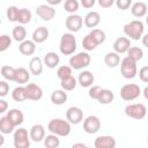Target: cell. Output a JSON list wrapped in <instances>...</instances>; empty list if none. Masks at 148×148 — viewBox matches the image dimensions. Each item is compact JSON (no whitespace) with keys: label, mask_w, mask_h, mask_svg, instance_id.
Instances as JSON below:
<instances>
[{"label":"cell","mask_w":148,"mask_h":148,"mask_svg":"<svg viewBox=\"0 0 148 148\" xmlns=\"http://www.w3.org/2000/svg\"><path fill=\"white\" fill-rule=\"evenodd\" d=\"M76 38L73 32H66L61 36L59 43V50L64 56H71L76 51Z\"/></svg>","instance_id":"obj_3"},{"label":"cell","mask_w":148,"mask_h":148,"mask_svg":"<svg viewBox=\"0 0 148 148\" xmlns=\"http://www.w3.org/2000/svg\"><path fill=\"white\" fill-rule=\"evenodd\" d=\"M66 119L71 124L77 125L83 120V111L79 106H71L66 111Z\"/></svg>","instance_id":"obj_11"},{"label":"cell","mask_w":148,"mask_h":148,"mask_svg":"<svg viewBox=\"0 0 148 148\" xmlns=\"http://www.w3.org/2000/svg\"><path fill=\"white\" fill-rule=\"evenodd\" d=\"M99 23H101V15L98 12L92 10V12H89L84 16V25L87 28H90V29L96 28Z\"/></svg>","instance_id":"obj_19"},{"label":"cell","mask_w":148,"mask_h":148,"mask_svg":"<svg viewBox=\"0 0 148 148\" xmlns=\"http://www.w3.org/2000/svg\"><path fill=\"white\" fill-rule=\"evenodd\" d=\"M18 10L20 8H17L16 6H9L7 8L6 15L9 22H17V16H18Z\"/></svg>","instance_id":"obj_39"},{"label":"cell","mask_w":148,"mask_h":148,"mask_svg":"<svg viewBox=\"0 0 148 148\" xmlns=\"http://www.w3.org/2000/svg\"><path fill=\"white\" fill-rule=\"evenodd\" d=\"M147 12H148L147 5L143 1H136V2L132 3V6H131V13L136 18H141V17L146 16Z\"/></svg>","instance_id":"obj_17"},{"label":"cell","mask_w":148,"mask_h":148,"mask_svg":"<svg viewBox=\"0 0 148 148\" xmlns=\"http://www.w3.org/2000/svg\"><path fill=\"white\" fill-rule=\"evenodd\" d=\"M147 143H148V139H147Z\"/></svg>","instance_id":"obj_56"},{"label":"cell","mask_w":148,"mask_h":148,"mask_svg":"<svg viewBox=\"0 0 148 148\" xmlns=\"http://www.w3.org/2000/svg\"><path fill=\"white\" fill-rule=\"evenodd\" d=\"M18 51L23 56H32L36 51V43L30 39H25L20 43L18 45Z\"/></svg>","instance_id":"obj_20"},{"label":"cell","mask_w":148,"mask_h":148,"mask_svg":"<svg viewBox=\"0 0 148 148\" xmlns=\"http://www.w3.org/2000/svg\"><path fill=\"white\" fill-rule=\"evenodd\" d=\"M47 130L51 133L57 134L58 136H68L72 131L71 123L68 120H64L60 118L51 119L47 124Z\"/></svg>","instance_id":"obj_1"},{"label":"cell","mask_w":148,"mask_h":148,"mask_svg":"<svg viewBox=\"0 0 148 148\" xmlns=\"http://www.w3.org/2000/svg\"><path fill=\"white\" fill-rule=\"evenodd\" d=\"M43 62L49 68H56L59 65V62H60V58H59V56L56 52L51 51V52H47V53L44 54Z\"/></svg>","instance_id":"obj_24"},{"label":"cell","mask_w":148,"mask_h":148,"mask_svg":"<svg viewBox=\"0 0 148 148\" xmlns=\"http://www.w3.org/2000/svg\"><path fill=\"white\" fill-rule=\"evenodd\" d=\"M141 42H142L143 46L148 47V34H145V35L142 36V38H141Z\"/></svg>","instance_id":"obj_50"},{"label":"cell","mask_w":148,"mask_h":148,"mask_svg":"<svg viewBox=\"0 0 148 148\" xmlns=\"http://www.w3.org/2000/svg\"><path fill=\"white\" fill-rule=\"evenodd\" d=\"M50 98H51V102H52L54 105H62V104H65V103L67 102L68 96H67L66 90H64V89H58V90H53V91H52Z\"/></svg>","instance_id":"obj_22"},{"label":"cell","mask_w":148,"mask_h":148,"mask_svg":"<svg viewBox=\"0 0 148 148\" xmlns=\"http://www.w3.org/2000/svg\"><path fill=\"white\" fill-rule=\"evenodd\" d=\"M101 128V120L96 116H88L83 120V131L88 134L97 133Z\"/></svg>","instance_id":"obj_10"},{"label":"cell","mask_w":148,"mask_h":148,"mask_svg":"<svg viewBox=\"0 0 148 148\" xmlns=\"http://www.w3.org/2000/svg\"><path fill=\"white\" fill-rule=\"evenodd\" d=\"M76 147H87V145H84V143H74L73 145V148H76Z\"/></svg>","instance_id":"obj_53"},{"label":"cell","mask_w":148,"mask_h":148,"mask_svg":"<svg viewBox=\"0 0 148 148\" xmlns=\"http://www.w3.org/2000/svg\"><path fill=\"white\" fill-rule=\"evenodd\" d=\"M113 99H114V94H113V91L110 90V89H104V88H102V90H101V92H99V95H98V98H97L98 103L106 105V104H110Z\"/></svg>","instance_id":"obj_28"},{"label":"cell","mask_w":148,"mask_h":148,"mask_svg":"<svg viewBox=\"0 0 148 148\" xmlns=\"http://www.w3.org/2000/svg\"><path fill=\"white\" fill-rule=\"evenodd\" d=\"M12 36H13V39L16 40V42H23L25 40V37H27V30L25 28L23 27V24H20V25H16L13 28V31H12Z\"/></svg>","instance_id":"obj_30"},{"label":"cell","mask_w":148,"mask_h":148,"mask_svg":"<svg viewBox=\"0 0 148 148\" xmlns=\"http://www.w3.org/2000/svg\"><path fill=\"white\" fill-rule=\"evenodd\" d=\"M139 77L142 82L148 83V66H143L139 69Z\"/></svg>","instance_id":"obj_45"},{"label":"cell","mask_w":148,"mask_h":148,"mask_svg":"<svg viewBox=\"0 0 148 148\" xmlns=\"http://www.w3.org/2000/svg\"><path fill=\"white\" fill-rule=\"evenodd\" d=\"M127 57L132 58V59L135 60V61H139V60H141L142 57H143V51H142V49L139 47V46H131L130 50L127 51Z\"/></svg>","instance_id":"obj_37"},{"label":"cell","mask_w":148,"mask_h":148,"mask_svg":"<svg viewBox=\"0 0 148 148\" xmlns=\"http://www.w3.org/2000/svg\"><path fill=\"white\" fill-rule=\"evenodd\" d=\"M36 14L43 21H51L56 16V9L51 5H39L36 8Z\"/></svg>","instance_id":"obj_12"},{"label":"cell","mask_w":148,"mask_h":148,"mask_svg":"<svg viewBox=\"0 0 148 148\" xmlns=\"http://www.w3.org/2000/svg\"><path fill=\"white\" fill-rule=\"evenodd\" d=\"M62 0H46L47 5H51V6H57V5H60Z\"/></svg>","instance_id":"obj_51"},{"label":"cell","mask_w":148,"mask_h":148,"mask_svg":"<svg viewBox=\"0 0 148 148\" xmlns=\"http://www.w3.org/2000/svg\"><path fill=\"white\" fill-rule=\"evenodd\" d=\"M7 108H8V104L5 99H0V113H3L7 111Z\"/></svg>","instance_id":"obj_49"},{"label":"cell","mask_w":148,"mask_h":148,"mask_svg":"<svg viewBox=\"0 0 148 148\" xmlns=\"http://www.w3.org/2000/svg\"><path fill=\"white\" fill-rule=\"evenodd\" d=\"M104 64L110 67V68H114L120 64V56L117 52H108L104 56Z\"/></svg>","instance_id":"obj_26"},{"label":"cell","mask_w":148,"mask_h":148,"mask_svg":"<svg viewBox=\"0 0 148 148\" xmlns=\"http://www.w3.org/2000/svg\"><path fill=\"white\" fill-rule=\"evenodd\" d=\"M3 145V138H2V135L0 136V146H2Z\"/></svg>","instance_id":"obj_54"},{"label":"cell","mask_w":148,"mask_h":148,"mask_svg":"<svg viewBox=\"0 0 148 148\" xmlns=\"http://www.w3.org/2000/svg\"><path fill=\"white\" fill-rule=\"evenodd\" d=\"M29 80H30V73L28 72L27 68H24V67L16 68L14 82H16L18 84H25V83H28Z\"/></svg>","instance_id":"obj_27"},{"label":"cell","mask_w":148,"mask_h":148,"mask_svg":"<svg viewBox=\"0 0 148 148\" xmlns=\"http://www.w3.org/2000/svg\"><path fill=\"white\" fill-rule=\"evenodd\" d=\"M125 114L130 118L141 120L146 117L147 114V108L142 103H136V104H128L125 108Z\"/></svg>","instance_id":"obj_8"},{"label":"cell","mask_w":148,"mask_h":148,"mask_svg":"<svg viewBox=\"0 0 148 148\" xmlns=\"http://www.w3.org/2000/svg\"><path fill=\"white\" fill-rule=\"evenodd\" d=\"M94 81H95V76H94V74L90 71H83V72H81L79 74L77 82H79V84L82 88L91 87L92 83H94Z\"/></svg>","instance_id":"obj_18"},{"label":"cell","mask_w":148,"mask_h":148,"mask_svg":"<svg viewBox=\"0 0 148 148\" xmlns=\"http://www.w3.org/2000/svg\"><path fill=\"white\" fill-rule=\"evenodd\" d=\"M0 72H1V76L5 80H8V81H14L15 80L16 68H14L12 66H8V65H5V66L1 67Z\"/></svg>","instance_id":"obj_34"},{"label":"cell","mask_w":148,"mask_h":148,"mask_svg":"<svg viewBox=\"0 0 148 148\" xmlns=\"http://www.w3.org/2000/svg\"><path fill=\"white\" fill-rule=\"evenodd\" d=\"M146 23H147V25H148V15H147V18H146Z\"/></svg>","instance_id":"obj_55"},{"label":"cell","mask_w":148,"mask_h":148,"mask_svg":"<svg viewBox=\"0 0 148 148\" xmlns=\"http://www.w3.org/2000/svg\"><path fill=\"white\" fill-rule=\"evenodd\" d=\"M65 25L71 32H77L83 25V18L77 14H69L65 21Z\"/></svg>","instance_id":"obj_9"},{"label":"cell","mask_w":148,"mask_h":148,"mask_svg":"<svg viewBox=\"0 0 148 148\" xmlns=\"http://www.w3.org/2000/svg\"><path fill=\"white\" fill-rule=\"evenodd\" d=\"M27 97L30 101H39L43 97V89L36 83H28L25 86Z\"/></svg>","instance_id":"obj_15"},{"label":"cell","mask_w":148,"mask_h":148,"mask_svg":"<svg viewBox=\"0 0 148 148\" xmlns=\"http://www.w3.org/2000/svg\"><path fill=\"white\" fill-rule=\"evenodd\" d=\"M49 38V30L45 27H38L32 32V40L36 44H42Z\"/></svg>","instance_id":"obj_23"},{"label":"cell","mask_w":148,"mask_h":148,"mask_svg":"<svg viewBox=\"0 0 148 148\" xmlns=\"http://www.w3.org/2000/svg\"><path fill=\"white\" fill-rule=\"evenodd\" d=\"M143 30H145V27L140 20H133V21L126 23L123 28L125 36L133 40L141 39L143 36Z\"/></svg>","instance_id":"obj_2"},{"label":"cell","mask_w":148,"mask_h":148,"mask_svg":"<svg viewBox=\"0 0 148 148\" xmlns=\"http://www.w3.org/2000/svg\"><path fill=\"white\" fill-rule=\"evenodd\" d=\"M96 3V0H81V5L84 8H92Z\"/></svg>","instance_id":"obj_48"},{"label":"cell","mask_w":148,"mask_h":148,"mask_svg":"<svg viewBox=\"0 0 148 148\" xmlns=\"http://www.w3.org/2000/svg\"><path fill=\"white\" fill-rule=\"evenodd\" d=\"M142 94L140 87L135 83H127L124 84L120 89V97L126 101V102H131L134 101L135 98H138L140 95Z\"/></svg>","instance_id":"obj_7"},{"label":"cell","mask_w":148,"mask_h":148,"mask_svg":"<svg viewBox=\"0 0 148 148\" xmlns=\"http://www.w3.org/2000/svg\"><path fill=\"white\" fill-rule=\"evenodd\" d=\"M117 145L116 139L111 135H101L95 139V148H114Z\"/></svg>","instance_id":"obj_13"},{"label":"cell","mask_w":148,"mask_h":148,"mask_svg":"<svg viewBox=\"0 0 148 148\" xmlns=\"http://www.w3.org/2000/svg\"><path fill=\"white\" fill-rule=\"evenodd\" d=\"M30 133L23 127H18L14 132L13 143L15 148H29L30 147Z\"/></svg>","instance_id":"obj_6"},{"label":"cell","mask_w":148,"mask_h":148,"mask_svg":"<svg viewBox=\"0 0 148 148\" xmlns=\"http://www.w3.org/2000/svg\"><path fill=\"white\" fill-rule=\"evenodd\" d=\"M90 35L94 37V39L98 43V45L99 44H103L104 42H105V39H106V36H105V32L103 31V30H101V29H92L91 31H90Z\"/></svg>","instance_id":"obj_41"},{"label":"cell","mask_w":148,"mask_h":148,"mask_svg":"<svg viewBox=\"0 0 148 148\" xmlns=\"http://www.w3.org/2000/svg\"><path fill=\"white\" fill-rule=\"evenodd\" d=\"M59 145H60V140L57 134L51 133L44 138V146L46 148H58Z\"/></svg>","instance_id":"obj_33"},{"label":"cell","mask_w":148,"mask_h":148,"mask_svg":"<svg viewBox=\"0 0 148 148\" xmlns=\"http://www.w3.org/2000/svg\"><path fill=\"white\" fill-rule=\"evenodd\" d=\"M131 46V39L128 37H118L113 43V51L119 54L127 53Z\"/></svg>","instance_id":"obj_14"},{"label":"cell","mask_w":148,"mask_h":148,"mask_svg":"<svg viewBox=\"0 0 148 148\" xmlns=\"http://www.w3.org/2000/svg\"><path fill=\"white\" fill-rule=\"evenodd\" d=\"M12 44V38L8 35L0 36V52H5Z\"/></svg>","instance_id":"obj_42"},{"label":"cell","mask_w":148,"mask_h":148,"mask_svg":"<svg viewBox=\"0 0 148 148\" xmlns=\"http://www.w3.org/2000/svg\"><path fill=\"white\" fill-rule=\"evenodd\" d=\"M135 60H133L130 57H125L121 61H120V73L123 75V77L125 79H134L138 74V66H136Z\"/></svg>","instance_id":"obj_4"},{"label":"cell","mask_w":148,"mask_h":148,"mask_svg":"<svg viewBox=\"0 0 148 148\" xmlns=\"http://www.w3.org/2000/svg\"><path fill=\"white\" fill-rule=\"evenodd\" d=\"M79 7H80V3L77 0H66L64 5L65 10L69 14H75L79 10Z\"/></svg>","instance_id":"obj_38"},{"label":"cell","mask_w":148,"mask_h":148,"mask_svg":"<svg viewBox=\"0 0 148 148\" xmlns=\"http://www.w3.org/2000/svg\"><path fill=\"white\" fill-rule=\"evenodd\" d=\"M7 117L9 118V120L16 126H20L23 121H24V114L21 110L18 109H12L7 112Z\"/></svg>","instance_id":"obj_25"},{"label":"cell","mask_w":148,"mask_h":148,"mask_svg":"<svg viewBox=\"0 0 148 148\" xmlns=\"http://www.w3.org/2000/svg\"><path fill=\"white\" fill-rule=\"evenodd\" d=\"M31 12L27 8H20L18 10V16H17V22L20 24H27L31 21Z\"/></svg>","instance_id":"obj_36"},{"label":"cell","mask_w":148,"mask_h":148,"mask_svg":"<svg viewBox=\"0 0 148 148\" xmlns=\"http://www.w3.org/2000/svg\"><path fill=\"white\" fill-rule=\"evenodd\" d=\"M97 45H98V43L94 39V37L90 34L84 36L83 39H82V46H83V49L86 51H92V50H95L97 47Z\"/></svg>","instance_id":"obj_35"},{"label":"cell","mask_w":148,"mask_h":148,"mask_svg":"<svg viewBox=\"0 0 148 148\" xmlns=\"http://www.w3.org/2000/svg\"><path fill=\"white\" fill-rule=\"evenodd\" d=\"M116 6L120 10H126L132 6V0H116Z\"/></svg>","instance_id":"obj_43"},{"label":"cell","mask_w":148,"mask_h":148,"mask_svg":"<svg viewBox=\"0 0 148 148\" xmlns=\"http://www.w3.org/2000/svg\"><path fill=\"white\" fill-rule=\"evenodd\" d=\"M76 84H77V80H76L73 75H71V76H68V77H66V79L60 80V86H61V88H62L64 90H66V91H72V90H74V89L76 88Z\"/></svg>","instance_id":"obj_32"},{"label":"cell","mask_w":148,"mask_h":148,"mask_svg":"<svg viewBox=\"0 0 148 148\" xmlns=\"http://www.w3.org/2000/svg\"><path fill=\"white\" fill-rule=\"evenodd\" d=\"M9 92V84L6 81H0V97L7 96Z\"/></svg>","instance_id":"obj_46"},{"label":"cell","mask_w":148,"mask_h":148,"mask_svg":"<svg viewBox=\"0 0 148 148\" xmlns=\"http://www.w3.org/2000/svg\"><path fill=\"white\" fill-rule=\"evenodd\" d=\"M30 138L34 142H40L45 138V127L42 124H36L30 128Z\"/></svg>","instance_id":"obj_16"},{"label":"cell","mask_w":148,"mask_h":148,"mask_svg":"<svg viewBox=\"0 0 148 148\" xmlns=\"http://www.w3.org/2000/svg\"><path fill=\"white\" fill-rule=\"evenodd\" d=\"M101 90H102V87H99V86H91L90 89H89V92H88V94H89V97L97 101Z\"/></svg>","instance_id":"obj_44"},{"label":"cell","mask_w":148,"mask_h":148,"mask_svg":"<svg viewBox=\"0 0 148 148\" xmlns=\"http://www.w3.org/2000/svg\"><path fill=\"white\" fill-rule=\"evenodd\" d=\"M142 95H143V97L148 101V86H147V87H145V89L142 90Z\"/></svg>","instance_id":"obj_52"},{"label":"cell","mask_w":148,"mask_h":148,"mask_svg":"<svg viewBox=\"0 0 148 148\" xmlns=\"http://www.w3.org/2000/svg\"><path fill=\"white\" fill-rule=\"evenodd\" d=\"M72 69H73V68H72L71 66H66V65L60 66V67H58V69H57V76H58L60 80L66 79V77H68V76L72 75Z\"/></svg>","instance_id":"obj_40"},{"label":"cell","mask_w":148,"mask_h":148,"mask_svg":"<svg viewBox=\"0 0 148 148\" xmlns=\"http://www.w3.org/2000/svg\"><path fill=\"white\" fill-rule=\"evenodd\" d=\"M90 61H91V58L88 52H79L69 58V66L73 69L80 71L88 67L90 65Z\"/></svg>","instance_id":"obj_5"},{"label":"cell","mask_w":148,"mask_h":148,"mask_svg":"<svg viewBox=\"0 0 148 148\" xmlns=\"http://www.w3.org/2000/svg\"><path fill=\"white\" fill-rule=\"evenodd\" d=\"M12 98L15 102H24L28 99L27 97V90H25V86H18L16 88H14L13 92H12Z\"/></svg>","instance_id":"obj_31"},{"label":"cell","mask_w":148,"mask_h":148,"mask_svg":"<svg viewBox=\"0 0 148 148\" xmlns=\"http://www.w3.org/2000/svg\"><path fill=\"white\" fill-rule=\"evenodd\" d=\"M114 2L116 0H98V5L103 8H110Z\"/></svg>","instance_id":"obj_47"},{"label":"cell","mask_w":148,"mask_h":148,"mask_svg":"<svg viewBox=\"0 0 148 148\" xmlns=\"http://www.w3.org/2000/svg\"><path fill=\"white\" fill-rule=\"evenodd\" d=\"M43 66H44V62L43 60L39 58V57H32L29 61V69H30V73L38 76L43 73Z\"/></svg>","instance_id":"obj_21"},{"label":"cell","mask_w":148,"mask_h":148,"mask_svg":"<svg viewBox=\"0 0 148 148\" xmlns=\"http://www.w3.org/2000/svg\"><path fill=\"white\" fill-rule=\"evenodd\" d=\"M15 128V125L9 120L7 116L0 118V132L2 134H10Z\"/></svg>","instance_id":"obj_29"}]
</instances>
